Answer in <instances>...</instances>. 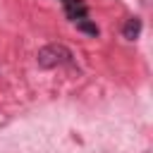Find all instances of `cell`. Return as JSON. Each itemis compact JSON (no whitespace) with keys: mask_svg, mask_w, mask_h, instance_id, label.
Segmentation results:
<instances>
[{"mask_svg":"<svg viewBox=\"0 0 153 153\" xmlns=\"http://www.w3.org/2000/svg\"><path fill=\"white\" fill-rule=\"evenodd\" d=\"M72 50L62 43H48L38 50L36 60H38V67L43 69H53V67H62V65H72Z\"/></svg>","mask_w":153,"mask_h":153,"instance_id":"obj_1","label":"cell"},{"mask_svg":"<svg viewBox=\"0 0 153 153\" xmlns=\"http://www.w3.org/2000/svg\"><path fill=\"white\" fill-rule=\"evenodd\" d=\"M62 5H65L67 19H72V22L86 19V5H84L81 0H62Z\"/></svg>","mask_w":153,"mask_h":153,"instance_id":"obj_2","label":"cell"},{"mask_svg":"<svg viewBox=\"0 0 153 153\" xmlns=\"http://www.w3.org/2000/svg\"><path fill=\"white\" fill-rule=\"evenodd\" d=\"M141 19L139 17H131V19H127V24L122 26V36L127 38V41H136L139 38V33H141Z\"/></svg>","mask_w":153,"mask_h":153,"instance_id":"obj_3","label":"cell"},{"mask_svg":"<svg viewBox=\"0 0 153 153\" xmlns=\"http://www.w3.org/2000/svg\"><path fill=\"white\" fill-rule=\"evenodd\" d=\"M76 29L84 31V33H88V36H98V26L91 24V22H86V19H79L76 22Z\"/></svg>","mask_w":153,"mask_h":153,"instance_id":"obj_4","label":"cell"}]
</instances>
